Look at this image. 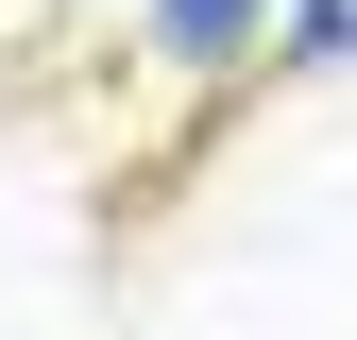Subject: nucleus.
Masks as SVG:
<instances>
[{
  "label": "nucleus",
  "instance_id": "1",
  "mask_svg": "<svg viewBox=\"0 0 357 340\" xmlns=\"http://www.w3.org/2000/svg\"><path fill=\"white\" fill-rule=\"evenodd\" d=\"M153 52L170 68H238L255 52V0H153Z\"/></svg>",
  "mask_w": 357,
  "mask_h": 340
}]
</instances>
